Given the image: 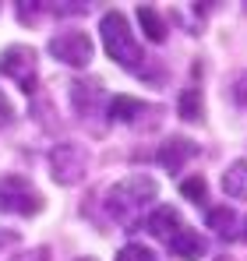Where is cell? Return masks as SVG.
Wrapping results in <instances>:
<instances>
[{"instance_id": "12", "label": "cell", "mask_w": 247, "mask_h": 261, "mask_svg": "<svg viewBox=\"0 0 247 261\" xmlns=\"http://www.w3.org/2000/svg\"><path fill=\"white\" fill-rule=\"evenodd\" d=\"M223 191H226V198H244L247 194V163L244 159L230 163V170L223 173Z\"/></svg>"}, {"instance_id": "6", "label": "cell", "mask_w": 247, "mask_h": 261, "mask_svg": "<svg viewBox=\"0 0 247 261\" xmlns=\"http://www.w3.org/2000/svg\"><path fill=\"white\" fill-rule=\"evenodd\" d=\"M50 57H57L67 67H88V60H92V39L85 32H78V29L60 32V36L50 39Z\"/></svg>"}, {"instance_id": "5", "label": "cell", "mask_w": 247, "mask_h": 261, "mask_svg": "<svg viewBox=\"0 0 247 261\" xmlns=\"http://www.w3.org/2000/svg\"><path fill=\"white\" fill-rule=\"evenodd\" d=\"M0 74L11 78L21 92H32L36 88V49L32 46H21V43L7 46L0 53Z\"/></svg>"}, {"instance_id": "7", "label": "cell", "mask_w": 247, "mask_h": 261, "mask_svg": "<svg viewBox=\"0 0 247 261\" xmlns=\"http://www.w3.org/2000/svg\"><path fill=\"white\" fill-rule=\"evenodd\" d=\"M198 155V141H191V138H184V134H173L169 141H163V148H159V163H163L166 170L173 173V170H180L187 159H194Z\"/></svg>"}, {"instance_id": "3", "label": "cell", "mask_w": 247, "mask_h": 261, "mask_svg": "<svg viewBox=\"0 0 247 261\" xmlns=\"http://www.w3.org/2000/svg\"><path fill=\"white\" fill-rule=\"evenodd\" d=\"M0 212L36 216V212H42V194L21 173H4L0 176Z\"/></svg>"}, {"instance_id": "4", "label": "cell", "mask_w": 247, "mask_h": 261, "mask_svg": "<svg viewBox=\"0 0 247 261\" xmlns=\"http://www.w3.org/2000/svg\"><path fill=\"white\" fill-rule=\"evenodd\" d=\"M50 170H53V180L64 184V187H75L78 180L88 170V152L78 141H60L53 152H50Z\"/></svg>"}, {"instance_id": "23", "label": "cell", "mask_w": 247, "mask_h": 261, "mask_svg": "<svg viewBox=\"0 0 247 261\" xmlns=\"http://www.w3.org/2000/svg\"><path fill=\"white\" fill-rule=\"evenodd\" d=\"M244 240H247V226H244Z\"/></svg>"}, {"instance_id": "13", "label": "cell", "mask_w": 247, "mask_h": 261, "mask_svg": "<svg viewBox=\"0 0 247 261\" xmlns=\"http://www.w3.org/2000/svg\"><path fill=\"white\" fill-rule=\"evenodd\" d=\"M138 21H141L145 39H152V43H166V21L159 18L156 7H138Z\"/></svg>"}, {"instance_id": "9", "label": "cell", "mask_w": 247, "mask_h": 261, "mask_svg": "<svg viewBox=\"0 0 247 261\" xmlns=\"http://www.w3.org/2000/svg\"><path fill=\"white\" fill-rule=\"evenodd\" d=\"M71 99H75L82 117H88V110H99L103 102H110L99 82H71Z\"/></svg>"}, {"instance_id": "8", "label": "cell", "mask_w": 247, "mask_h": 261, "mask_svg": "<svg viewBox=\"0 0 247 261\" xmlns=\"http://www.w3.org/2000/svg\"><path fill=\"white\" fill-rule=\"evenodd\" d=\"M166 244H169V251H173L180 261H198L202 254H205V240H202V233H194L191 226H180Z\"/></svg>"}, {"instance_id": "19", "label": "cell", "mask_w": 247, "mask_h": 261, "mask_svg": "<svg viewBox=\"0 0 247 261\" xmlns=\"http://www.w3.org/2000/svg\"><path fill=\"white\" fill-rule=\"evenodd\" d=\"M14 261H50V254H46V247H39L36 254H18Z\"/></svg>"}, {"instance_id": "2", "label": "cell", "mask_w": 247, "mask_h": 261, "mask_svg": "<svg viewBox=\"0 0 247 261\" xmlns=\"http://www.w3.org/2000/svg\"><path fill=\"white\" fill-rule=\"evenodd\" d=\"M159 194V187H156V180L145 173H134L127 176V180H120V184H113L110 187V194H106V205H110V212L117 219H124V222H134V216L152 201Z\"/></svg>"}, {"instance_id": "14", "label": "cell", "mask_w": 247, "mask_h": 261, "mask_svg": "<svg viewBox=\"0 0 247 261\" xmlns=\"http://www.w3.org/2000/svg\"><path fill=\"white\" fill-rule=\"evenodd\" d=\"M208 226L219 233V237H237V212L230 205H219V208H208Z\"/></svg>"}, {"instance_id": "20", "label": "cell", "mask_w": 247, "mask_h": 261, "mask_svg": "<svg viewBox=\"0 0 247 261\" xmlns=\"http://www.w3.org/2000/svg\"><path fill=\"white\" fill-rule=\"evenodd\" d=\"M4 120H11V102H7L4 92H0V124H4Z\"/></svg>"}, {"instance_id": "16", "label": "cell", "mask_w": 247, "mask_h": 261, "mask_svg": "<svg viewBox=\"0 0 247 261\" xmlns=\"http://www.w3.org/2000/svg\"><path fill=\"white\" fill-rule=\"evenodd\" d=\"M180 194L187 198V201H194V205H202L208 194V184L205 176H187V180H180Z\"/></svg>"}, {"instance_id": "21", "label": "cell", "mask_w": 247, "mask_h": 261, "mask_svg": "<svg viewBox=\"0 0 247 261\" xmlns=\"http://www.w3.org/2000/svg\"><path fill=\"white\" fill-rule=\"evenodd\" d=\"M4 244H18V233H0V247Z\"/></svg>"}, {"instance_id": "15", "label": "cell", "mask_w": 247, "mask_h": 261, "mask_svg": "<svg viewBox=\"0 0 247 261\" xmlns=\"http://www.w3.org/2000/svg\"><path fill=\"white\" fill-rule=\"evenodd\" d=\"M177 110H180V117L184 120H198L202 117V88H184L180 92V99H177Z\"/></svg>"}, {"instance_id": "1", "label": "cell", "mask_w": 247, "mask_h": 261, "mask_svg": "<svg viewBox=\"0 0 247 261\" xmlns=\"http://www.w3.org/2000/svg\"><path fill=\"white\" fill-rule=\"evenodd\" d=\"M99 32H103V46H106V57L113 64H120L127 71H138L141 74V46L134 43L131 36V25H127V14L124 11H106L103 21H99Z\"/></svg>"}, {"instance_id": "22", "label": "cell", "mask_w": 247, "mask_h": 261, "mask_svg": "<svg viewBox=\"0 0 247 261\" xmlns=\"http://www.w3.org/2000/svg\"><path fill=\"white\" fill-rule=\"evenodd\" d=\"M78 261H95V258H78Z\"/></svg>"}, {"instance_id": "10", "label": "cell", "mask_w": 247, "mask_h": 261, "mask_svg": "<svg viewBox=\"0 0 247 261\" xmlns=\"http://www.w3.org/2000/svg\"><path fill=\"white\" fill-rule=\"evenodd\" d=\"M180 226H184V222H180V216H177L169 205H159L152 216L145 219V229H149L152 237H163V240H169V237H173Z\"/></svg>"}, {"instance_id": "24", "label": "cell", "mask_w": 247, "mask_h": 261, "mask_svg": "<svg viewBox=\"0 0 247 261\" xmlns=\"http://www.w3.org/2000/svg\"><path fill=\"white\" fill-rule=\"evenodd\" d=\"M219 261H230V258H219Z\"/></svg>"}, {"instance_id": "18", "label": "cell", "mask_w": 247, "mask_h": 261, "mask_svg": "<svg viewBox=\"0 0 247 261\" xmlns=\"http://www.w3.org/2000/svg\"><path fill=\"white\" fill-rule=\"evenodd\" d=\"M233 99H237L240 106H247V74L237 78V85H233Z\"/></svg>"}, {"instance_id": "17", "label": "cell", "mask_w": 247, "mask_h": 261, "mask_svg": "<svg viewBox=\"0 0 247 261\" xmlns=\"http://www.w3.org/2000/svg\"><path fill=\"white\" fill-rule=\"evenodd\" d=\"M117 261H156V254L141 244H127L124 251H117Z\"/></svg>"}, {"instance_id": "11", "label": "cell", "mask_w": 247, "mask_h": 261, "mask_svg": "<svg viewBox=\"0 0 247 261\" xmlns=\"http://www.w3.org/2000/svg\"><path fill=\"white\" fill-rule=\"evenodd\" d=\"M145 110H149V106H145L141 99H134V95H113V99H110V117H113V120H124V124L138 120Z\"/></svg>"}]
</instances>
